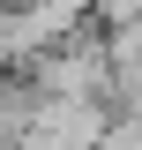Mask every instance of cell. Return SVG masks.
Segmentation results:
<instances>
[{
	"label": "cell",
	"instance_id": "1",
	"mask_svg": "<svg viewBox=\"0 0 142 150\" xmlns=\"http://www.w3.org/2000/svg\"><path fill=\"white\" fill-rule=\"evenodd\" d=\"M142 15V0H90V23L97 30H120V23H135Z\"/></svg>",
	"mask_w": 142,
	"mask_h": 150
}]
</instances>
